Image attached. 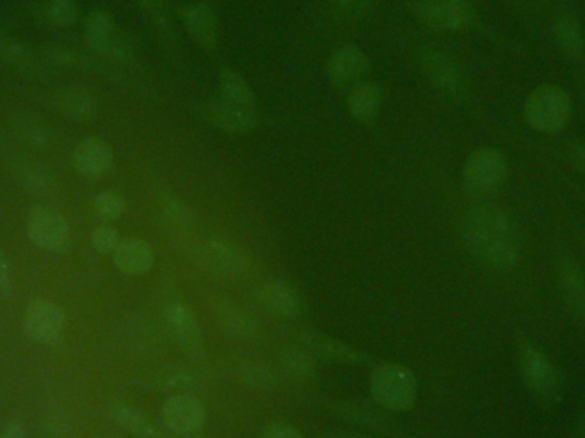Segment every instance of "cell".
<instances>
[{"instance_id": "26", "label": "cell", "mask_w": 585, "mask_h": 438, "mask_svg": "<svg viewBox=\"0 0 585 438\" xmlns=\"http://www.w3.org/2000/svg\"><path fill=\"white\" fill-rule=\"evenodd\" d=\"M59 108L77 122H88L96 115L95 95L83 86H72L60 93Z\"/></svg>"}, {"instance_id": "10", "label": "cell", "mask_w": 585, "mask_h": 438, "mask_svg": "<svg viewBox=\"0 0 585 438\" xmlns=\"http://www.w3.org/2000/svg\"><path fill=\"white\" fill-rule=\"evenodd\" d=\"M165 427L178 437H192L201 432L206 423V409L197 397L177 394L166 399L161 409Z\"/></svg>"}, {"instance_id": "13", "label": "cell", "mask_w": 585, "mask_h": 438, "mask_svg": "<svg viewBox=\"0 0 585 438\" xmlns=\"http://www.w3.org/2000/svg\"><path fill=\"white\" fill-rule=\"evenodd\" d=\"M199 113L207 124L231 134H243L254 129L259 119L252 110L235 107L228 101H206L199 105Z\"/></svg>"}, {"instance_id": "36", "label": "cell", "mask_w": 585, "mask_h": 438, "mask_svg": "<svg viewBox=\"0 0 585 438\" xmlns=\"http://www.w3.org/2000/svg\"><path fill=\"white\" fill-rule=\"evenodd\" d=\"M0 59L16 67L33 66V55L21 43L12 40H0Z\"/></svg>"}, {"instance_id": "32", "label": "cell", "mask_w": 585, "mask_h": 438, "mask_svg": "<svg viewBox=\"0 0 585 438\" xmlns=\"http://www.w3.org/2000/svg\"><path fill=\"white\" fill-rule=\"evenodd\" d=\"M77 16H79V9L74 0H48L45 7V18L48 23L59 28L72 26L76 23Z\"/></svg>"}, {"instance_id": "7", "label": "cell", "mask_w": 585, "mask_h": 438, "mask_svg": "<svg viewBox=\"0 0 585 438\" xmlns=\"http://www.w3.org/2000/svg\"><path fill=\"white\" fill-rule=\"evenodd\" d=\"M23 327L38 343L57 344L65 329V310L48 298H35L24 310Z\"/></svg>"}, {"instance_id": "11", "label": "cell", "mask_w": 585, "mask_h": 438, "mask_svg": "<svg viewBox=\"0 0 585 438\" xmlns=\"http://www.w3.org/2000/svg\"><path fill=\"white\" fill-rule=\"evenodd\" d=\"M556 288L562 303L575 319L585 326V273L572 255L558 259L555 271Z\"/></svg>"}, {"instance_id": "3", "label": "cell", "mask_w": 585, "mask_h": 438, "mask_svg": "<svg viewBox=\"0 0 585 438\" xmlns=\"http://www.w3.org/2000/svg\"><path fill=\"white\" fill-rule=\"evenodd\" d=\"M572 117V100L565 89L544 84L527 96L524 119L541 134H556L567 127Z\"/></svg>"}, {"instance_id": "16", "label": "cell", "mask_w": 585, "mask_h": 438, "mask_svg": "<svg viewBox=\"0 0 585 438\" xmlns=\"http://www.w3.org/2000/svg\"><path fill=\"white\" fill-rule=\"evenodd\" d=\"M72 165L84 177H103L113 165L112 149L100 137H86L74 148Z\"/></svg>"}, {"instance_id": "39", "label": "cell", "mask_w": 585, "mask_h": 438, "mask_svg": "<svg viewBox=\"0 0 585 438\" xmlns=\"http://www.w3.org/2000/svg\"><path fill=\"white\" fill-rule=\"evenodd\" d=\"M161 206H163V211H165L168 221H173V223L182 226H187L192 221L189 209L185 208L184 204L175 199V197H165Z\"/></svg>"}, {"instance_id": "41", "label": "cell", "mask_w": 585, "mask_h": 438, "mask_svg": "<svg viewBox=\"0 0 585 438\" xmlns=\"http://www.w3.org/2000/svg\"><path fill=\"white\" fill-rule=\"evenodd\" d=\"M12 293L11 267L7 264L6 255L0 250V298H9Z\"/></svg>"}, {"instance_id": "18", "label": "cell", "mask_w": 585, "mask_h": 438, "mask_svg": "<svg viewBox=\"0 0 585 438\" xmlns=\"http://www.w3.org/2000/svg\"><path fill=\"white\" fill-rule=\"evenodd\" d=\"M329 79L337 88H348L356 84L368 72L367 55L355 47H344L332 55L329 67Z\"/></svg>"}, {"instance_id": "29", "label": "cell", "mask_w": 585, "mask_h": 438, "mask_svg": "<svg viewBox=\"0 0 585 438\" xmlns=\"http://www.w3.org/2000/svg\"><path fill=\"white\" fill-rule=\"evenodd\" d=\"M18 178L26 189L35 194H47L55 189V177L45 166L33 161H23L18 168Z\"/></svg>"}, {"instance_id": "23", "label": "cell", "mask_w": 585, "mask_h": 438, "mask_svg": "<svg viewBox=\"0 0 585 438\" xmlns=\"http://www.w3.org/2000/svg\"><path fill=\"white\" fill-rule=\"evenodd\" d=\"M553 36L568 59L577 60L584 54V33L575 14L563 12L562 16H558L553 24Z\"/></svg>"}, {"instance_id": "1", "label": "cell", "mask_w": 585, "mask_h": 438, "mask_svg": "<svg viewBox=\"0 0 585 438\" xmlns=\"http://www.w3.org/2000/svg\"><path fill=\"white\" fill-rule=\"evenodd\" d=\"M464 242L474 259L495 273H510L519 266V226L514 216L495 202H481L467 213Z\"/></svg>"}, {"instance_id": "21", "label": "cell", "mask_w": 585, "mask_h": 438, "mask_svg": "<svg viewBox=\"0 0 585 438\" xmlns=\"http://www.w3.org/2000/svg\"><path fill=\"white\" fill-rule=\"evenodd\" d=\"M331 413L343 418V420L356 423L360 427L370 428V430H377V432H392V421L370 406L358 403H346V401H334L329 404Z\"/></svg>"}, {"instance_id": "20", "label": "cell", "mask_w": 585, "mask_h": 438, "mask_svg": "<svg viewBox=\"0 0 585 438\" xmlns=\"http://www.w3.org/2000/svg\"><path fill=\"white\" fill-rule=\"evenodd\" d=\"M185 26L190 35L194 36L195 42L201 43L207 50H214L218 43V24L214 18V12L206 4H195L185 7L182 11Z\"/></svg>"}, {"instance_id": "43", "label": "cell", "mask_w": 585, "mask_h": 438, "mask_svg": "<svg viewBox=\"0 0 585 438\" xmlns=\"http://www.w3.org/2000/svg\"><path fill=\"white\" fill-rule=\"evenodd\" d=\"M165 382L168 384V387H173V389H182V391L192 387V379H190V375H187V373L184 372L175 373V375H172V377H168Z\"/></svg>"}, {"instance_id": "6", "label": "cell", "mask_w": 585, "mask_h": 438, "mask_svg": "<svg viewBox=\"0 0 585 438\" xmlns=\"http://www.w3.org/2000/svg\"><path fill=\"white\" fill-rule=\"evenodd\" d=\"M28 237L36 247L64 254L71 249L72 230L69 221L55 209L35 208L28 216Z\"/></svg>"}, {"instance_id": "30", "label": "cell", "mask_w": 585, "mask_h": 438, "mask_svg": "<svg viewBox=\"0 0 585 438\" xmlns=\"http://www.w3.org/2000/svg\"><path fill=\"white\" fill-rule=\"evenodd\" d=\"M86 45L93 54L107 57L115 62H127L132 57L130 43L117 33L103 40H86Z\"/></svg>"}, {"instance_id": "5", "label": "cell", "mask_w": 585, "mask_h": 438, "mask_svg": "<svg viewBox=\"0 0 585 438\" xmlns=\"http://www.w3.org/2000/svg\"><path fill=\"white\" fill-rule=\"evenodd\" d=\"M509 177V160L497 148H479L467 158L462 187L469 196L488 197L502 189Z\"/></svg>"}, {"instance_id": "47", "label": "cell", "mask_w": 585, "mask_h": 438, "mask_svg": "<svg viewBox=\"0 0 585 438\" xmlns=\"http://www.w3.org/2000/svg\"><path fill=\"white\" fill-rule=\"evenodd\" d=\"M182 438H204V437H197V435H192V437H182Z\"/></svg>"}, {"instance_id": "38", "label": "cell", "mask_w": 585, "mask_h": 438, "mask_svg": "<svg viewBox=\"0 0 585 438\" xmlns=\"http://www.w3.org/2000/svg\"><path fill=\"white\" fill-rule=\"evenodd\" d=\"M47 57L54 60L55 64L67 67H77V69H84L89 66V60L84 59L83 55L76 54L67 48H48Z\"/></svg>"}, {"instance_id": "17", "label": "cell", "mask_w": 585, "mask_h": 438, "mask_svg": "<svg viewBox=\"0 0 585 438\" xmlns=\"http://www.w3.org/2000/svg\"><path fill=\"white\" fill-rule=\"evenodd\" d=\"M165 324L168 334L172 336L173 341L187 351H195L201 348L202 332L199 319L195 317L194 312L185 305L175 303L165 310Z\"/></svg>"}, {"instance_id": "33", "label": "cell", "mask_w": 585, "mask_h": 438, "mask_svg": "<svg viewBox=\"0 0 585 438\" xmlns=\"http://www.w3.org/2000/svg\"><path fill=\"white\" fill-rule=\"evenodd\" d=\"M377 0H331V9L334 18L344 23H351L363 18Z\"/></svg>"}, {"instance_id": "28", "label": "cell", "mask_w": 585, "mask_h": 438, "mask_svg": "<svg viewBox=\"0 0 585 438\" xmlns=\"http://www.w3.org/2000/svg\"><path fill=\"white\" fill-rule=\"evenodd\" d=\"M219 89L223 100L228 101L231 105L240 108L254 107L255 96L254 91L250 89L249 84L243 81L242 77L238 76L237 72L225 69L219 74Z\"/></svg>"}, {"instance_id": "4", "label": "cell", "mask_w": 585, "mask_h": 438, "mask_svg": "<svg viewBox=\"0 0 585 438\" xmlns=\"http://www.w3.org/2000/svg\"><path fill=\"white\" fill-rule=\"evenodd\" d=\"M373 401L387 411H409L416 404L418 384L409 368L382 363L370 375Z\"/></svg>"}, {"instance_id": "19", "label": "cell", "mask_w": 585, "mask_h": 438, "mask_svg": "<svg viewBox=\"0 0 585 438\" xmlns=\"http://www.w3.org/2000/svg\"><path fill=\"white\" fill-rule=\"evenodd\" d=\"M113 262L120 271L129 276H144L154 266V250L148 242L139 238H130L120 242L113 252Z\"/></svg>"}, {"instance_id": "22", "label": "cell", "mask_w": 585, "mask_h": 438, "mask_svg": "<svg viewBox=\"0 0 585 438\" xmlns=\"http://www.w3.org/2000/svg\"><path fill=\"white\" fill-rule=\"evenodd\" d=\"M214 312H216L221 326L225 327V331L231 336L245 339V341L257 336V326H255L254 319H250L247 312H243L242 308L233 305L230 300L218 298L214 302Z\"/></svg>"}, {"instance_id": "9", "label": "cell", "mask_w": 585, "mask_h": 438, "mask_svg": "<svg viewBox=\"0 0 585 438\" xmlns=\"http://www.w3.org/2000/svg\"><path fill=\"white\" fill-rule=\"evenodd\" d=\"M416 12L426 26L438 31L466 30L474 21L469 0H420Z\"/></svg>"}, {"instance_id": "35", "label": "cell", "mask_w": 585, "mask_h": 438, "mask_svg": "<svg viewBox=\"0 0 585 438\" xmlns=\"http://www.w3.org/2000/svg\"><path fill=\"white\" fill-rule=\"evenodd\" d=\"M115 35L113 18L105 11H93L86 19V40H103Z\"/></svg>"}, {"instance_id": "45", "label": "cell", "mask_w": 585, "mask_h": 438, "mask_svg": "<svg viewBox=\"0 0 585 438\" xmlns=\"http://www.w3.org/2000/svg\"><path fill=\"white\" fill-rule=\"evenodd\" d=\"M325 438H367L361 437L358 433L353 432H331L325 435Z\"/></svg>"}, {"instance_id": "15", "label": "cell", "mask_w": 585, "mask_h": 438, "mask_svg": "<svg viewBox=\"0 0 585 438\" xmlns=\"http://www.w3.org/2000/svg\"><path fill=\"white\" fill-rule=\"evenodd\" d=\"M202 259L213 273L226 279H238L247 271V257L242 250L221 238H214L204 245Z\"/></svg>"}, {"instance_id": "44", "label": "cell", "mask_w": 585, "mask_h": 438, "mask_svg": "<svg viewBox=\"0 0 585 438\" xmlns=\"http://www.w3.org/2000/svg\"><path fill=\"white\" fill-rule=\"evenodd\" d=\"M0 438H26V427L21 421H12L4 428V432L0 433Z\"/></svg>"}, {"instance_id": "25", "label": "cell", "mask_w": 585, "mask_h": 438, "mask_svg": "<svg viewBox=\"0 0 585 438\" xmlns=\"http://www.w3.org/2000/svg\"><path fill=\"white\" fill-rule=\"evenodd\" d=\"M108 415L117 427L137 438H163L160 432L153 427V423L137 413L136 409L129 408L127 404L112 403L108 406Z\"/></svg>"}, {"instance_id": "37", "label": "cell", "mask_w": 585, "mask_h": 438, "mask_svg": "<svg viewBox=\"0 0 585 438\" xmlns=\"http://www.w3.org/2000/svg\"><path fill=\"white\" fill-rule=\"evenodd\" d=\"M120 242L119 231L110 225L98 226L91 235V243L100 254H113Z\"/></svg>"}, {"instance_id": "34", "label": "cell", "mask_w": 585, "mask_h": 438, "mask_svg": "<svg viewBox=\"0 0 585 438\" xmlns=\"http://www.w3.org/2000/svg\"><path fill=\"white\" fill-rule=\"evenodd\" d=\"M95 211L101 219L115 221L124 214V197L119 196L117 192H112V190L101 192L100 196H96L95 199Z\"/></svg>"}, {"instance_id": "24", "label": "cell", "mask_w": 585, "mask_h": 438, "mask_svg": "<svg viewBox=\"0 0 585 438\" xmlns=\"http://www.w3.org/2000/svg\"><path fill=\"white\" fill-rule=\"evenodd\" d=\"M382 105V89L377 84H358L348 98V110L361 124L372 125Z\"/></svg>"}, {"instance_id": "27", "label": "cell", "mask_w": 585, "mask_h": 438, "mask_svg": "<svg viewBox=\"0 0 585 438\" xmlns=\"http://www.w3.org/2000/svg\"><path fill=\"white\" fill-rule=\"evenodd\" d=\"M283 372L290 379L308 382L315 375V356L307 348H286L279 355Z\"/></svg>"}, {"instance_id": "14", "label": "cell", "mask_w": 585, "mask_h": 438, "mask_svg": "<svg viewBox=\"0 0 585 438\" xmlns=\"http://www.w3.org/2000/svg\"><path fill=\"white\" fill-rule=\"evenodd\" d=\"M298 339L303 344V348H307L315 358H320L325 362L349 363V365L370 362V356L365 355V353L351 348L343 341L319 334V332L305 331L298 336Z\"/></svg>"}, {"instance_id": "2", "label": "cell", "mask_w": 585, "mask_h": 438, "mask_svg": "<svg viewBox=\"0 0 585 438\" xmlns=\"http://www.w3.org/2000/svg\"><path fill=\"white\" fill-rule=\"evenodd\" d=\"M515 360L520 380L534 399H538L544 406H553L562 401L565 389L562 370L524 332H519L515 338Z\"/></svg>"}, {"instance_id": "42", "label": "cell", "mask_w": 585, "mask_h": 438, "mask_svg": "<svg viewBox=\"0 0 585 438\" xmlns=\"http://www.w3.org/2000/svg\"><path fill=\"white\" fill-rule=\"evenodd\" d=\"M570 161H572V165H574L575 170L577 172L582 173L585 177V143L584 141H580V143H575L570 146Z\"/></svg>"}, {"instance_id": "46", "label": "cell", "mask_w": 585, "mask_h": 438, "mask_svg": "<svg viewBox=\"0 0 585 438\" xmlns=\"http://www.w3.org/2000/svg\"><path fill=\"white\" fill-rule=\"evenodd\" d=\"M575 435L577 438H585V415L577 421V427H575Z\"/></svg>"}, {"instance_id": "8", "label": "cell", "mask_w": 585, "mask_h": 438, "mask_svg": "<svg viewBox=\"0 0 585 438\" xmlns=\"http://www.w3.org/2000/svg\"><path fill=\"white\" fill-rule=\"evenodd\" d=\"M421 69L435 88L452 101H464L467 96V79L454 59L440 50H425L421 54Z\"/></svg>"}, {"instance_id": "31", "label": "cell", "mask_w": 585, "mask_h": 438, "mask_svg": "<svg viewBox=\"0 0 585 438\" xmlns=\"http://www.w3.org/2000/svg\"><path fill=\"white\" fill-rule=\"evenodd\" d=\"M240 380L243 384L249 385L252 389H259V391H271L276 387V373L272 372L271 368L262 365V363H243L240 370H238Z\"/></svg>"}, {"instance_id": "12", "label": "cell", "mask_w": 585, "mask_h": 438, "mask_svg": "<svg viewBox=\"0 0 585 438\" xmlns=\"http://www.w3.org/2000/svg\"><path fill=\"white\" fill-rule=\"evenodd\" d=\"M255 300L267 312L288 319L300 317L305 310L300 291L284 279H271L259 286L255 291Z\"/></svg>"}, {"instance_id": "40", "label": "cell", "mask_w": 585, "mask_h": 438, "mask_svg": "<svg viewBox=\"0 0 585 438\" xmlns=\"http://www.w3.org/2000/svg\"><path fill=\"white\" fill-rule=\"evenodd\" d=\"M262 438H303V435L298 428L293 427L290 423L276 421V423H271L264 428Z\"/></svg>"}]
</instances>
